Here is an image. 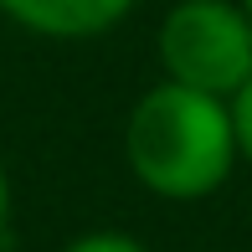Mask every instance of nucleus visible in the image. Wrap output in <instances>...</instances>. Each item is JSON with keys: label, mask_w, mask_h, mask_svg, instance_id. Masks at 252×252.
<instances>
[{"label": "nucleus", "mask_w": 252, "mask_h": 252, "mask_svg": "<svg viewBox=\"0 0 252 252\" xmlns=\"http://www.w3.org/2000/svg\"><path fill=\"white\" fill-rule=\"evenodd\" d=\"M242 10H247V21H252V0H242Z\"/></svg>", "instance_id": "0eeeda50"}, {"label": "nucleus", "mask_w": 252, "mask_h": 252, "mask_svg": "<svg viewBox=\"0 0 252 252\" xmlns=\"http://www.w3.org/2000/svg\"><path fill=\"white\" fill-rule=\"evenodd\" d=\"M16 26L36 31V36L52 41H88L113 31L124 16L134 10V0H0Z\"/></svg>", "instance_id": "7ed1b4c3"}, {"label": "nucleus", "mask_w": 252, "mask_h": 252, "mask_svg": "<svg viewBox=\"0 0 252 252\" xmlns=\"http://www.w3.org/2000/svg\"><path fill=\"white\" fill-rule=\"evenodd\" d=\"M124 159L134 180L165 201H201L226 186L237 155L232 103L186 83H159L124 124Z\"/></svg>", "instance_id": "f257e3e1"}, {"label": "nucleus", "mask_w": 252, "mask_h": 252, "mask_svg": "<svg viewBox=\"0 0 252 252\" xmlns=\"http://www.w3.org/2000/svg\"><path fill=\"white\" fill-rule=\"evenodd\" d=\"M62 252H150V247L134 242V237H124V232H93V237H77V242H67Z\"/></svg>", "instance_id": "39448f33"}, {"label": "nucleus", "mask_w": 252, "mask_h": 252, "mask_svg": "<svg viewBox=\"0 0 252 252\" xmlns=\"http://www.w3.org/2000/svg\"><path fill=\"white\" fill-rule=\"evenodd\" d=\"M226 103H232V129H237V155H242L247 165H252V77H247V83L237 88V93L226 98Z\"/></svg>", "instance_id": "20e7f679"}, {"label": "nucleus", "mask_w": 252, "mask_h": 252, "mask_svg": "<svg viewBox=\"0 0 252 252\" xmlns=\"http://www.w3.org/2000/svg\"><path fill=\"white\" fill-rule=\"evenodd\" d=\"M159 62L170 83L232 98L252 77V21L232 0H180L159 26Z\"/></svg>", "instance_id": "f03ea898"}, {"label": "nucleus", "mask_w": 252, "mask_h": 252, "mask_svg": "<svg viewBox=\"0 0 252 252\" xmlns=\"http://www.w3.org/2000/svg\"><path fill=\"white\" fill-rule=\"evenodd\" d=\"M5 216H10V180H5V165H0V232H5Z\"/></svg>", "instance_id": "423d86ee"}]
</instances>
